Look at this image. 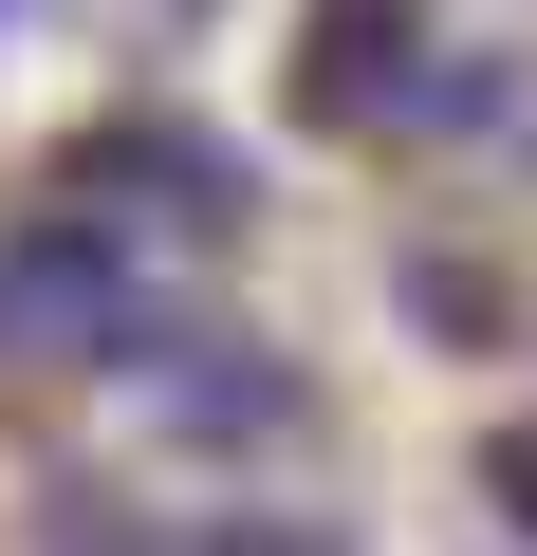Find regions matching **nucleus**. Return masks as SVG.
Returning <instances> with one entry per match:
<instances>
[{
	"mask_svg": "<svg viewBox=\"0 0 537 556\" xmlns=\"http://www.w3.org/2000/svg\"><path fill=\"white\" fill-rule=\"evenodd\" d=\"M408 56H426V0H316V38H297V93H316L334 130H371V112L408 93Z\"/></svg>",
	"mask_w": 537,
	"mask_h": 556,
	"instance_id": "f257e3e1",
	"label": "nucleus"
},
{
	"mask_svg": "<svg viewBox=\"0 0 537 556\" xmlns=\"http://www.w3.org/2000/svg\"><path fill=\"white\" fill-rule=\"evenodd\" d=\"M482 482H500V519L537 538V427H519V445H482Z\"/></svg>",
	"mask_w": 537,
	"mask_h": 556,
	"instance_id": "f03ea898",
	"label": "nucleus"
}]
</instances>
